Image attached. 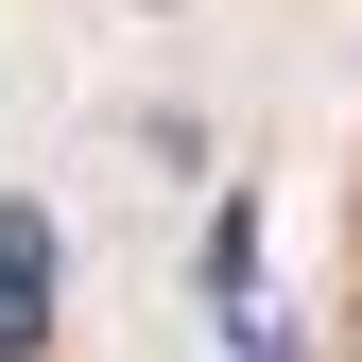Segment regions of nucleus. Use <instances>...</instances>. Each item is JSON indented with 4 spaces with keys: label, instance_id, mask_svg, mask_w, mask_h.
I'll list each match as a JSON object with an SVG mask.
<instances>
[{
    "label": "nucleus",
    "instance_id": "obj_1",
    "mask_svg": "<svg viewBox=\"0 0 362 362\" xmlns=\"http://www.w3.org/2000/svg\"><path fill=\"white\" fill-rule=\"evenodd\" d=\"M0 362H52V207H0Z\"/></svg>",
    "mask_w": 362,
    "mask_h": 362
}]
</instances>
